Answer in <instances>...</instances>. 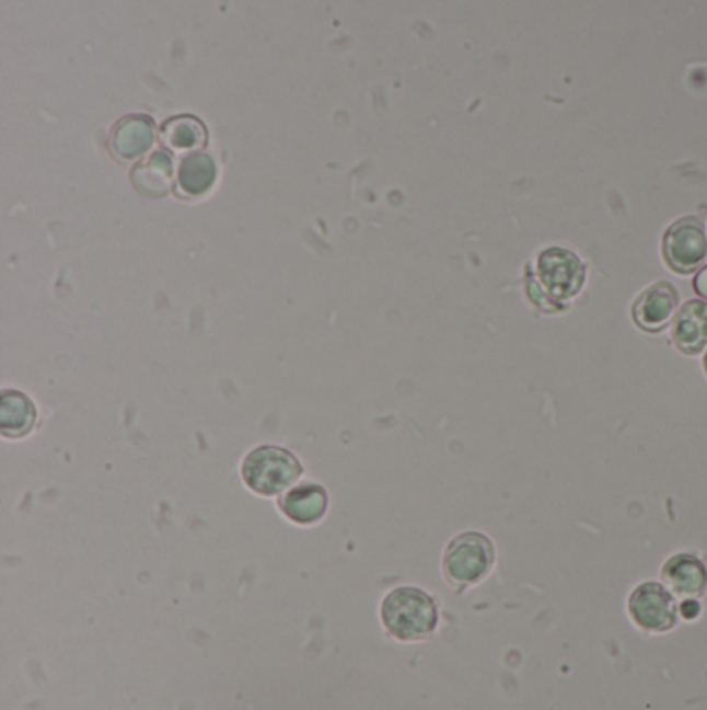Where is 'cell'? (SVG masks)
Here are the masks:
<instances>
[{"mask_svg": "<svg viewBox=\"0 0 707 710\" xmlns=\"http://www.w3.org/2000/svg\"><path fill=\"white\" fill-rule=\"evenodd\" d=\"M380 617L386 631L396 640L415 642L432 635L438 626V607L428 592L401 586L386 594Z\"/></svg>", "mask_w": 707, "mask_h": 710, "instance_id": "6da1fadb", "label": "cell"}, {"mask_svg": "<svg viewBox=\"0 0 707 710\" xmlns=\"http://www.w3.org/2000/svg\"><path fill=\"white\" fill-rule=\"evenodd\" d=\"M303 468L295 455L282 447L264 445L250 451L241 463V478L252 493L275 496L293 486Z\"/></svg>", "mask_w": 707, "mask_h": 710, "instance_id": "7a4b0ae2", "label": "cell"}, {"mask_svg": "<svg viewBox=\"0 0 707 710\" xmlns=\"http://www.w3.org/2000/svg\"><path fill=\"white\" fill-rule=\"evenodd\" d=\"M494 565V545L479 532L459 534L444 551L442 568L449 582L463 588L482 582Z\"/></svg>", "mask_w": 707, "mask_h": 710, "instance_id": "3957f363", "label": "cell"}, {"mask_svg": "<svg viewBox=\"0 0 707 710\" xmlns=\"http://www.w3.org/2000/svg\"><path fill=\"white\" fill-rule=\"evenodd\" d=\"M662 252L670 268L679 275L695 273L707 257V239L699 218L685 217L672 222L664 233Z\"/></svg>", "mask_w": 707, "mask_h": 710, "instance_id": "277c9868", "label": "cell"}, {"mask_svg": "<svg viewBox=\"0 0 707 710\" xmlns=\"http://www.w3.org/2000/svg\"><path fill=\"white\" fill-rule=\"evenodd\" d=\"M537 280L554 301H565L581 291L586 264L565 248H548L537 257Z\"/></svg>", "mask_w": 707, "mask_h": 710, "instance_id": "5b68a950", "label": "cell"}, {"mask_svg": "<svg viewBox=\"0 0 707 710\" xmlns=\"http://www.w3.org/2000/svg\"><path fill=\"white\" fill-rule=\"evenodd\" d=\"M629 615L641 630L662 633L676 626L679 609L667 586L658 582H646L630 592Z\"/></svg>", "mask_w": 707, "mask_h": 710, "instance_id": "8992f818", "label": "cell"}, {"mask_svg": "<svg viewBox=\"0 0 707 710\" xmlns=\"http://www.w3.org/2000/svg\"><path fill=\"white\" fill-rule=\"evenodd\" d=\"M154 138H157V125L152 117L134 113V115L118 118L117 123L113 125L111 136H108V146H111V152L118 160L129 162V160L146 157L150 152V148L154 146Z\"/></svg>", "mask_w": 707, "mask_h": 710, "instance_id": "52a82bcc", "label": "cell"}, {"mask_svg": "<svg viewBox=\"0 0 707 710\" xmlns=\"http://www.w3.org/2000/svg\"><path fill=\"white\" fill-rule=\"evenodd\" d=\"M676 306H679L676 289L667 280H660L635 299L633 320L646 333H660L669 327Z\"/></svg>", "mask_w": 707, "mask_h": 710, "instance_id": "ba28073f", "label": "cell"}, {"mask_svg": "<svg viewBox=\"0 0 707 710\" xmlns=\"http://www.w3.org/2000/svg\"><path fill=\"white\" fill-rule=\"evenodd\" d=\"M672 341L685 355L702 354L707 347V304L702 299L687 301L672 322Z\"/></svg>", "mask_w": 707, "mask_h": 710, "instance_id": "9c48e42d", "label": "cell"}, {"mask_svg": "<svg viewBox=\"0 0 707 710\" xmlns=\"http://www.w3.org/2000/svg\"><path fill=\"white\" fill-rule=\"evenodd\" d=\"M173 157L166 150H157L131 169V183L138 194L146 197H164L173 190L175 181Z\"/></svg>", "mask_w": 707, "mask_h": 710, "instance_id": "30bf717a", "label": "cell"}, {"mask_svg": "<svg viewBox=\"0 0 707 710\" xmlns=\"http://www.w3.org/2000/svg\"><path fill=\"white\" fill-rule=\"evenodd\" d=\"M662 580L669 591L683 598H697L707 588L706 565L695 554H674L662 568Z\"/></svg>", "mask_w": 707, "mask_h": 710, "instance_id": "8fae6325", "label": "cell"}, {"mask_svg": "<svg viewBox=\"0 0 707 710\" xmlns=\"http://www.w3.org/2000/svg\"><path fill=\"white\" fill-rule=\"evenodd\" d=\"M282 515L299 526H312L328 512V494L320 484L295 486L278 501Z\"/></svg>", "mask_w": 707, "mask_h": 710, "instance_id": "7c38bea8", "label": "cell"}, {"mask_svg": "<svg viewBox=\"0 0 707 710\" xmlns=\"http://www.w3.org/2000/svg\"><path fill=\"white\" fill-rule=\"evenodd\" d=\"M177 194L181 197L206 196L217 183V162L206 152H189L178 160Z\"/></svg>", "mask_w": 707, "mask_h": 710, "instance_id": "4fadbf2b", "label": "cell"}, {"mask_svg": "<svg viewBox=\"0 0 707 710\" xmlns=\"http://www.w3.org/2000/svg\"><path fill=\"white\" fill-rule=\"evenodd\" d=\"M36 426V405L27 394L4 389L0 397V428L7 438H21Z\"/></svg>", "mask_w": 707, "mask_h": 710, "instance_id": "5bb4252c", "label": "cell"}, {"mask_svg": "<svg viewBox=\"0 0 707 710\" xmlns=\"http://www.w3.org/2000/svg\"><path fill=\"white\" fill-rule=\"evenodd\" d=\"M162 144L175 152H197L206 146V125L194 115H177L164 121L160 127Z\"/></svg>", "mask_w": 707, "mask_h": 710, "instance_id": "9a60e30c", "label": "cell"}, {"mask_svg": "<svg viewBox=\"0 0 707 710\" xmlns=\"http://www.w3.org/2000/svg\"><path fill=\"white\" fill-rule=\"evenodd\" d=\"M679 611L683 612L685 619H695V617L699 615V611H702V607H699L697 598H685V600L681 603V609H679Z\"/></svg>", "mask_w": 707, "mask_h": 710, "instance_id": "2e32d148", "label": "cell"}, {"mask_svg": "<svg viewBox=\"0 0 707 710\" xmlns=\"http://www.w3.org/2000/svg\"><path fill=\"white\" fill-rule=\"evenodd\" d=\"M695 291L707 299V266L695 276Z\"/></svg>", "mask_w": 707, "mask_h": 710, "instance_id": "e0dca14e", "label": "cell"}, {"mask_svg": "<svg viewBox=\"0 0 707 710\" xmlns=\"http://www.w3.org/2000/svg\"><path fill=\"white\" fill-rule=\"evenodd\" d=\"M704 366H706V375H707V354H706V359H704Z\"/></svg>", "mask_w": 707, "mask_h": 710, "instance_id": "ac0fdd59", "label": "cell"}]
</instances>
